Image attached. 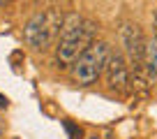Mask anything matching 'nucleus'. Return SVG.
Listing matches in <instances>:
<instances>
[{"label": "nucleus", "instance_id": "1", "mask_svg": "<svg viewBox=\"0 0 157 139\" xmlns=\"http://www.w3.org/2000/svg\"><path fill=\"white\" fill-rule=\"evenodd\" d=\"M63 19L65 14L58 10V7H49L46 12H37L28 19L23 28V40L30 49L35 51H44L58 40L60 28H63Z\"/></svg>", "mask_w": 157, "mask_h": 139}, {"label": "nucleus", "instance_id": "2", "mask_svg": "<svg viewBox=\"0 0 157 139\" xmlns=\"http://www.w3.org/2000/svg\"><path fill=\"white\" fill-rule=\"evenodd\" d=\"M111 56V46L109 42L97 40L95 44H90L83 54L78 56V60L72 65V79L76 81L78 86H90L99 79V74L106 67V60Z\"/></svg>", "mask_w": 157, "mask_h": 139}, {"label": "nucleus", "instance_id": "3", "mask_svg": "<svg viewBox=\"0 0 157 139\" xmlns=\"http://www.w3.org/2000/svg\"><path fill=\"white\" fill-rule=\"evenodd\" d=\"M104 74H106V86L111 90H116L118 95L129 93V67L123 54H118V51L113 54L111 51L106 67H104Z\"/></svg>", "mask_w": 157, "mask_h": 139}, {"label": "nucleus", "instance_id": "4", "mask_svg": "<svg viewBox=\"0 0 157 139\" xmlns=\"http://www.w3.org/2000/svg\"><path fill=\"white\" fill-rule=\"evenodd\" d=\"M120 40H123L125 54L129 58V65L136 67V65H143V49H146V37H143L141 28L132 21H125L120 26Z\"/></svg>", "mask_w": 157, "mask_h": 139}, {"label": "nucleus", "instance_id": "5", "mask_svg": "<svg viewBox=\"0 0 157 139\" xmlns=\"http://www.w3.org/2000/svg\"><path fill=\"white\" fill-rule=\"evenodd\" d=\"M150 86H152V84H150V79H148L143 65L132 67V72H129V90L134 93V97H148Z\"/></svg>", "mask_w": 157, "mask_h": 139}, {"label": "nucleus", "instance_id": "6", "mask_svg": "<svg viewBox=\"0 0 157 139\" xmlns=\"http://www.w3.org/2000/svg\"><path fill=\"white\" fill-rule=\"evenodd\" d=\"M143 70H146L150 84L157 86V37L146 40V49H143Z\"/></svg>", "mask_w": 157, "mask_h": 139}, {"label": "nucleus", "instance_id": "7", "mask_svg": "<svg viewBox=\"0 0 157 139\" xmlns=\"http://www.w3.org/2000/svg\"><path fill=\"white\" fill-rule=\"evenodd\" d=\"M65 130L69 132V137L72 139H81V128H76L74 123H69V121H65Z\"/></svg>", "mask_w": 157, "mask_h": 139}, {"label": "nucleus", "instance_id": "8", "mask_svg": "<svg viewBox=\"0 0 157 139\" xmlns=\"http://www.w3.org/2000/svg\"><path fill=\"white\" fill-rule=\"evenodd\" d=\"M5 107H7V97H5V95H0V109H5Z\"/></svg>", "mask_w": 157, "mask_h": 139}, {"label": "nucleus", "instance_id": "9", "mask_svg": "<svg viewBox=\"0 0 157 139\" xmlns=\"http://www.w3.org/2000/svg\"><path fill=\"white\" fill-rule=\"evenodd\" d=\"M155 37H157V14H155Z\"/></svg>", "mask_w": 157, "mask_h": 139}, {"label": "nucleus", "instance_id": "10", "mask_svg": "<svg viewBox=\"0 0 157 139\" xmlns=\"http://www.w3.org/2000/svg\"><path fill=\"white\" fill-rule=\"evenodd\" d=\"M88 139H97V137H88Z\"/></svg>", "mask_w": 157, "mask_h": 139}]
</instances>
